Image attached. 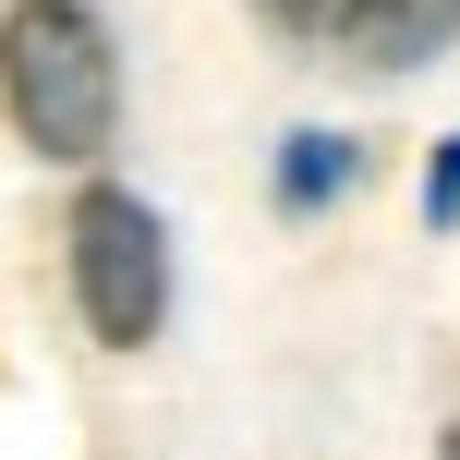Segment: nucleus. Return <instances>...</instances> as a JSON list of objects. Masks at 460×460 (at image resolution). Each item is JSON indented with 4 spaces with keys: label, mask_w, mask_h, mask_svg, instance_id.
Instances as JSON below:
<instances>
[{
    "label": "nucleus",
    "mask_w": 460,
    "mask_h": 460,
    "mask_svg": "<svg viewBox=\"0 0 460 460\" xmlns=\"http://www.w3.org/2000/svg\"><path fill=\"white\" fill-rule=\"evenodd\" d=\"M0 110L49 170H97L121 134V49L97 0H13L0 13Z\"/></svg>",
    "instance_id": "f257e3e1"
},
{
    "label": "nucleus",
    "mask_w": 460,
    "mask_h": 460,
    "mask_svg": "<svg viewBox=\"0 0 460 460\" xmlns=\"http://www.w3.org/2000/svg\"><path fill=\"white\" fill-rule=\"evenodd\" d=\"M61 267H73V303H85L97 351H146L170 327V230L146 194L121 182H85L61 218Z\"/></svg>",
    "instance_id": "f03ea898"
},
{
    "label": "nucleus",
    "mask_w": 460,
    "mask_h": 460,
    "mask_svg": "<svg viewBox=\"0 0 460 460\" xmlns=\"http://www.w3.org/2000/svg\"><path fill=\"white\" fill-rule=\"evenodd\" d=\"M327 37L351 73H424L437 49H460V0H327Z\"/></svg>",
    "instance_id": "7ed1b4c3"
},
{
    "label": "nucleus",
    "mask_w": 460,
    "mask_h": 460,
    "mask_svg": "<svg viewBox=\"0 0 460 460\" xmlns=\"http://www.w3.org/2000/svg\"><path fill=\"white\" fill-rule=\"evenodd\" d=\"M327 194H351V146L340 134H291V146H279V207L315 218Z\"/></svg>",
    "instance_id": "20e7f679"
},
{
    "label": "nucleus",
    "mask_w": 460,
    "mask_h": 460,
    "mask_svg": "<svg viewBox=\"0 0 460 460\" xmlns=\"http://www.w3.org/2000/svg\"><path fill=\"white\" fill-rule=\"evenodd\" d=\"M424 218H437V230H448V218H460V134H448V146H437V170H424Z\"/></svg>",
    "instance_id": "39448f33"
},
{
    "label": "nucleus",
    "mask_w": 460,
    "mask_h": 460,
    "mask_svg": "<svg viewBox=\"0 0 460 460\" xmlns=\"http://www.w3.org/2000/svg\"><path fill=\"white\" fill-rule=\"evenodd\" d=\"M254 13H267V24H291V37H303V24H327V0H254Z\"/></svg>",
    "instance_id": "423d86ee"
},
{
    "label": "nucleus",
    "mask_w": 460,
    "mask_h": 460,
    "mask_svg": "<svg viewBox=\"0 0 460 460\" xmlns=\"http://www.w3.org/2000/svg\"><path fill=\"white\" fill-rule=\"evenodd\" d=\"M448 460H460V424H448Z\"/></svg>",
    "instance_id": "0eeeda50"
}]
</instances>
